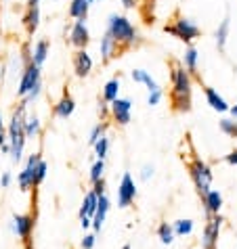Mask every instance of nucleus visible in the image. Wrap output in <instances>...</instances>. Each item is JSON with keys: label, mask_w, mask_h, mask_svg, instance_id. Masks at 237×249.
Listing matches in <instances>:
<instances>
[{"label": "nucleus", "mask_w": 237, "mask_h": 249, "mask_svg": "<svg viewBox=\"0 0 237 249\" xmlns=\"http://www.w3.org/2000/svg\"><path fill=\"white\" fill-rule=\"evenodd\" d=\"M172 107L174 111L191 109V75L180 65H174L172 71Z\"/></svg>", "instance_id": "obj_1"}, {"label": "nucleus", "mask_w": 237, "mask_h": 249, "mask_svg": "<svg viewBox=\"0 0 237 249\" xmlns=\"http://www.w3.org/2000/svg\"><path fill=\"white\" fill-rule=\"evenodd\" d=\"M107 34L116 40L118 46H120V44L128 46V44L135 42V38H137V30L132 27V23L128 21V19L122 17V15H111L109 17Z\"/></svg>", "instance_id": "obj_2"}, {"label": "nucleus", "mask_w": 237, "mask_h": 249, "mask_svg": "<svg viewBox=\"0 0 237 249\" xmlns=\"http://www.w3.org/2000/svg\"><path fill=\"white\" fill-rule=\"evenodd\" d=\"M187 168H189V174L193 178L195 182V189H198V193L201 197L208 195V191H210V182H212V172L210 168L201 161V159L195 157L191 163H187Z\"/></svg>", "instance_id": "obj_3"}, {"label": "nucleus", "mask_w": 237, "mask_h": 249, "mask_svg": "<svg viewBox=\"0 0 237 249\" xmlns=\"http://www.w3.org/2000/svg\"><path fill=\"white\" fill-rule=\"evenodd\" d=\"M13 220H15V232L23 241V247L34 249L32 234H34V226H36V207H32V212L27 213H17Z\"/></svg>", "instance_id": "obj_4"}, {"label": "nucleus", "mask_w": 237, "mask_h": 249, "mask_svg": "<svg viewBox=\"0 0 237 249\" xmlns=\"http://www.w3.org/2000/svg\"><path fill=\"white\" fill-rule=\"evenodd\" d=\"M164 30L168 34H172V36H177L178 40H183V42H191L193 38L199 36V27L193 21H189V19H185V17L177 19L172 25H166Z\"/></svg>", "instance_id": "obj_5"}, {"label": "nucleus", "mask_w": 237, "mask_h": 249, "mask_svg": "<svg viewBox=\"0 0 237 249\" xmlns=\"http://www.w3.org/2000/svg\"><path fill=\"white\" fill-rule=\"evenodd\" d=\"M36 86H42V82H40V67L34 63H27L23 67V75H21V82H19V88H17V96L25 99L27 92L34 90Z\"/></svg>", "instance_id": "obj_6"}, {"label": "nucleus", "mask_w": 237, "mask_h": 249, "mask_svg": "<svg viewBox=\"0 0 237 249\" xmlns=\"http://www.w3.org/2000/svg\"><path fill=\"white\" fill-rule=\"evenodd\" d=\"M135 197H137V186H135L132 176L126 172V174L122 176L120 186H118V205H120V207H128L132 201H135Z\"/></svg>", "instance_id": "obj_7"}, {"label": "nucleus", "mask_w": 237, "mask_h": 249, "mask_svg": "<svg viewBox=\"0 0 237 249\" xmlns=\"http://www.w3.org/2000/svg\"><path fill=\"white\" fill-rule=\"evenodd\" d=\"M220 216H210L206 222V228H204V239H201V245L204 249H216L218 245V231H220Z\"/></svg>", "instance_id": "obj_8"}, {"label": "nucleus", "mask_w": 237, "mask_h": 249, "mask_svg": "<svg viewBox=\"0 0 237 249\" xmlns=\"http://www.w3.org/2000/svg\"><path fill=\"white\" fill-rule=\"evenodd\" d=\"M130 109H132V103L128 99H116L111 103V117H114L120 126H126L130 122Z\"/></svg>", "instance_id": "obj_9"}, {"label": "nucleus", "mask_w": 237, "mask_h": 249, "mask_svg": "<svg viewBox=\"0 0 237 249\" xmlns=\"http://www.w3.org/2000/svg\"><path fill=\"white\" fill-rule=\"evenodd\" d=\"M88 40H90V34H88V27L84 21H76L74 27H72V32H69V42H72L74 46H78L80 51L88 44Z\"/></svg>", "instance_id": "obj_10"}, {"label": "nucleus", "mask_w": 237, "mask_h": 249, "mask_svg": "<svg viewBox=\"0 0 237 249\" xmlns=\"http://www.w3.org/2000/svg\"><path fill=\"white\" fill-rule=\"evenodd\" d=\"M90 69H93V59H90V54L82 48V51L74 54V71H76V75L84 78V75L90 73Z\"/></svg>", "instance_id": "obj_11"}, {"label": "nucleus", "mask_w": 237, "mask_h": 249, "mask_svg": "<svg viewBox=\"0 0 237 249\" xmlns=\"http://www.w3.org/2000/svg\"><path fill=\"white\" fill-rule=\"evenodd\" d=\"M201 201H204V207H206V213H208V218L210 216H216V213L220 212V207H222V197H220V193L218 191H208V195L201 197Z\"/></svg>", "instance_id": "obj_12"}, {"label": "nucleus", "mask_w": 237, "mask_h": 249, "mask_svg": "<svg viewBox=\"0 0 237 249\" xmlns=\"http://www.w3.org/2000/svg\"><path fill=\"white\" fill-rule=\"evenodd\" d=\"M74 109H76V103H74L72 96H69V92L65 90L63 96L59 99V103L53 107V113L57 115V117H69V115L74 113Z\"/></svg>", "instance_id": "obj_13"}, {"label": "nucleus", "mask_w": 237, "mask_h": 249, "mask_svg": "<svg viewBox=\"0 0 237 249\" xmlns=\"http://www.w3.org/2000/svg\"><path fill=\"white\" fill-rule=\"evenodd\" d=\"M107 212H109V199H107L105 195H101V197H99V203H97V212H95V216H93V226H95V231H101V224L105 222Z\"/></svg>", "instance_id": "obj_14"}, {"label": "nucleus", "mask_w": 237, "mask_h": 249, "mask_svg": "<svg viewBox=\"0 0 237 249\" xmlns=\"http://www.w3.org/2000/svg\"><path fill=\"white\" fill-rule=\"evenodd\" d=\"M204 94H206V99H208V105H210L212 109H216V111H229V105H227V101L222 99V96L214 90V88H208L204 86Z\"/></svg>", "instance_id": "obj_15"}, {"label": "nucleus", "mask_w": 237, "mask_h": 249, "mask_svg": "<svg viewBox=\"0 0 237 249\" xmlns=\"http://www.w3.org/2000/svg\"><path fill=\"white\" fill-rule=\"evenodd\" d=\"M97 203H99V197H97L93 191H88L84 197V203L80 207V218H93L97 212Z\"/></svg>", "instance_id": "obj_16"}, {"label": "nucleus", "mask_w": 237, "mask_h": 249, "mask_svg": "<svg viewBox=\"0 0 237 249\" xmlns=\"http://www.w3.org/2000/svg\"><path fill=\"white\" fill-rule=\"evenodd\" d=\"M86 15H88V0H72L69 17H74L76 21H86Z\"/></svg>", "instance_id": "obj_17"}, {"label": "nucleus", "mask_w": 237, "mask_h": 249, "mask_svg": "<svg viewBox=\"0 0 237 249\" xmlns=\"http://www.w3.org/2000/svg\"><path fill=\"white\" fill-rule=\"evenodd\" d=\"M118 51H120V46H118V42L109 36V34H105V36L101 38V54H103V59L109 61L111 57H116Z\"/></svg>", "instance_id": "obj_18"}, {"label": "nucleus", "mask_w": 237, "mask_h": 249, "mask_svg": "<svg viewBox=\"0 0 237 249\" xmlns=\"http://www.w3.org/2000/svg\"><path fill=\"white\" fill-rule=\"evenodd\" d=\"M48 40H40V42H36V46H34V51H32V63L34 65H38V67H42V63L46 61V54H48Z\"/></svg>", "instance_id": "obj_19"}, {"label": "nucleus", "mask_w": 237, "mask_h": 249, "mask_svg": "<svg viewBox=\"0 0 237 249\" xmlns=\"http://www.w3.org/2000/svg\"><path fill=\"white\" fill-rule=\"evenodd\" d=\"M38 21H40V11H38V6H30L27 9V13L23 15V23H25V30L34 34L36 32V27H38Z\"/></svg>", "instance_id": "obj_20"}, {"label": "nucleus", "mask_w": 237, "mask_h": 249, "mask_svg": "<svg viewBox=\"0 0 237 249\" xmlns=\"http://www.w3.org/2000/svg\"><path fill=\"white\" fill-rule=\"evenodd\" d=\"M132 80H135V82H143V84L149 88V92H153V90H159L158 82L153 80L147 71H143V69H135V71H132Z\"/></svg>", "instance_id": "obj_21"}, {"label": "nucleus", "mask_w": 237, "mask_h": 249, "mask_svg": "<svg viewBox=\"0 0 237 249\" xmlns=\"http://www.w3.org/2000/svg\"><path fill=\"white\" fill-rule=\"evenodd\" d=\"M183 63H185V67H187V71H189V75L198 73V51H195L193 46H189V48L185 51Z\"/></svg>", "instance_id": "obj_22"}, {"label": "nucleus", "mask_w": 237, "mask_h": 249, "mask_svg": "<svg viewBox=\"0 0 237 249\" xmlns=\"http://www.w3.org/2000/svg\"><path fill=\"white\" fill-rule=\"evenodd\" d=\"M118 90H120V80L114 78V80H109L105 88H103V99H105L107 103H114L118 99Z\"/></svg>", "instance_id": "obj_23"}, {"label": "nucleus", "mask_w": 237, "mask_h": 249, "mask_svg": "<svg viewBox=\"0 0 237 249\" xmlns=\"http://www.w3.org/2000/svg\"><path fill=\"white\" fill-rule=\"evenodd\" d=\"M23 134H25V138H34V136L40 134V120L38 117H30V120H25Z\"/></svg>", "instance_id": "obj_24"}, {"label": "nucleus", "mask_w": 237, "mask_h": 249, "mask_svg": "<svg viewBox=\"0 0 237 249\" xmlns=\"http://www.w3.org/2000/svg\"><path fill=\"white\" fill-rule=\"evenodd\" d=\"M227 36H229V17H225V21L218 25V30H216V44L222 51L225 48V42H227Z\"/></svg>", "instance_id": "obj_25"}, {"label": "nucleus", "mask_w": 237, "mask_h": 249, "mask_svg": "<svg viewBox=\"0 0 237 249\" xmlns=\"http://www.w3.org/2000/svg\"><path fill=\"white\" fill-rule=\"evenodd\" d=\"M158 234H159V239H162V243H166V245H170V243H172L174 231H172V226H170L168 222L159 224V228H158Z\"/></svg>", "instance_id": "obj_26"}, {"label": "nucleus", "mask_w": 237, "mask_h": 249, "mask_svg": "<svg viewBox=\"0 0 237 249\" xmlns=\"http://www.w3.org/2000/svg\"><path fill=\"white\" fill-rule=\"evenodd\" d=\"M17 180H19V189H21V191H30L32 189V170L25 168L23 172H19Z\"/></svg>", "instance_id": "obj_27"}, {"label": "nucleus", "mask_w": 237, "mask_h": 249, "mask_svg": "<svg viewBox=\"0 0 237 249\" xmlns=\"http://www.w3.org/2000/svg\"><path fill=\"white\" fill-rule=\"evenodd\" d=\"M95 149H97V157L99 159H105V155H107V149H109V138L103 134L99 141L95 142Z\"/></svg>", "instance_id": "obj_28"}, {"label": "nucleus", "mask_w": 237, "mask_h": 249, "mask_svg": "<svg viewBox=\"0 0 237 249\" xmlns=\"http://www.w3.org/2000/svg\"><path fill=\"white\" fill-rule=\"evenodd\" d=\"M103 170H105V163H103V159H99L95 165H93V170H90V182H99L101 178H103Z\"/></svg>", "instance_id": "obj_29"}, {"label": "nucleus", "mask_w": 237, "mask_h": 249, "mask_svg": "<svg viewBox=\"0 0 237 249\" xmlns=\"http://www.w3.org/2000/svg\"><path fill=\"white\" fill-rule=\"evenodd\" d=\"M220 130L225 134H229V136H237V122H233V120H220Z\"/></svg>", "instance_id": "obj_30"}, {"label": "nucleus", "mask_w": 237, "mask_h": 249, "mask_svg": "<svg viewBox=\"0 0 237 249\" xmlns=\"http://www.w3.org/2000/svg\"><path fill=\"white\" fill-rule=\"evenodd\" d=\"M193 231V222L191 220H178L177 224H174V232L177 234H189Z\"/></svg>", "instance_id": "obj_31"}, {"label": "nucleus", "mask_w": 237, "mask_h": 249, "mask_svg": "<svg viewBox=\"0 0 237 249\" xmlns=\"http://www.w3.org/2000/svg\"><path fill=\"white\" fill-rule=\"evenodd\" d=\"M103 132H105V126H103V124H99V126H95V128H93V132H90L88 142H90V144H95V142L103 136Z\"/></svg>", "instance_id": "obj_32"}, {"label": "nucleus", "mask_w": 237, "mask_h": 249, "mask_svg": "<svg viewBox=\"0 0 237 249\" xmlns=\"http://www.w3.org/2000/svg\"><path fill=\"white\" fill-rule=\"evenodd\" d=\"M159 101H162V88H159V90H153V92H149V99H147L149 105H158Z\"/></svg>", "instance_id": "obj_33"}, {"label": "nucleus", "mask_w": 237, "mask_h": 249, "mask_svg": "<svg viewBox=\"0 0 237 249\" xmlns=\"http://www.w3.org/2000/svg\"><path fill=\"white\" fill-rule=\"evenodd\" d=\"M93 186H95V189H93V193H95V195H97V197L105 195V180H103V178H101V180H99V182H95Z\"/></svg>", "instance_id": "obj_34"}, {"label": "nucleus", "mask_w": 237, "mask_h": 249, "mask_svg": "<svg viewBox=\"0 0 237 249\" xmlns=\"http://www.w3.org/2000/svg\"><path fill=\"white\" fill-rule=\"evenodd\" d=\"M95 247V234H88V237L82 239V249H93Z\"/></svg>", "instance_id": "obj_35"}, {"label": "nucleus", "mask_w": 237, "mask_h": 249, "mask_svg": "<svg viewBox=\"0 0 237 249\" xmlns=\"http://www.w3.org/2000/svg\"><path fill=\"white\" fill-rule=\"evenodd\" d=\"M11 180H13V178H11V174H9V172H4V174H2V178H0V186H2V189H6V186L11 184Z\"/></svg>", "instance_id": "obj_36"}, {"label": "nucleus", "mask_w": 237, "mask_h": 249, "mask_svg": "<svg viewBox=\"0 0 237 249\" xmlns=\"http://www.w3.org/2000/svg\"><path fill=\"white\" fill-rule=\"evenodd\" d=\"M225 161H227V163H231V165H237V149L231 151V153L225 157Z\"/></svg>", "instance_id": "obj_37"}, {"label": "nucleus", "mask_w": 237, "mask_h": 249, "mask_svg": "<svg viewBox=\"0 0 237 249\" xmlns=\"http://www.w3.org/2000/svg\"><path fill=\"white\" fill-rule=\"evenodd\" d=\"M6 142V136H4V126H2V113H0V144Z\"/></svg>", "instance_id": "obj_38"}, {"label": "nucleus", "mask_w": 237, "mask_h": 249, "mask_svg": "<svg viewBox=\"0 0 237 249\" xmlns=\"http://www.w3.org/2000/svg\"><path fill=\"white\" fill-rule=\"evenodd\" d=\"M4 71H6V67H4V59L0 57V84H2V78H4Z\"/></svg>", "instance_id": "obj_39"}, {"label": "nucleus", "mask_w": 237, "mask_h": 249, "mask_svg": "<svg viewBox=\"0 0 237 249\" xmlns=\"http://www.w3.org/2000/svg\"><path fill=\"white\" fill-rule=\"evenodd\" d=\"M120 2H122L124 6H126V9H132V6L137 4V0H120Z\"/></svg>", "instance_id": "obj_40"}, {"label": "nucleus", "mask_w": 237, "mask_h": 249, "mask_svg": "<svg viewBox=\"0 0 237 249\" xmlns=\"http://www.w3.org/2000/svg\"><path fill=\"white\" fill-rule=\"evenodd\" d=\"M151 172H153V168H149V165H145V168H143V178H149V174H151Z\"/></svg>", "instance_id": "obj_41"}, {"label": "nucleus", "mask_w": 237, "mask_h": 249, "mask_svg": "<svg viewBox=\"0 0 237 249\" xmlns=\"http://www.w3.org/2000/svg\"><path fill=\"white\" fill-rule=\"evenodd\" d=\"M80 220H82V226H84V228L90 226V218H80Z\"/></svg>", "instance_id": "obj_42"}, {"label": "nucleus", "mask_w": 237, "mask_h": 249, "mask_svg": "<svg viewBox=\"0 0 237 249\" xmlns=\"http://www.w3.org/2000/svg\"><path fill=\"white\" fill-rule=\"evenodd\" d=\"M38 2L40 0H27V9H30V6H38Z\"/></svg>", "instance_id": "obj_43"}, {"label": "nucleus", "mask_w": 237, "mask_h": 249, "mask_svg": "<svg viewBox=\"0 0 237 249\" xmlns=\"http://www.w3.org/2000/svg\"><path fill=\"white\" fill-rule=\"evenodd\" d=\"M229 111H231L233 117H237V105H235V107H229Z\"/></svg>", "instance_id": "obj_44"}, {"label": "nucleus", "mask_w": 237, "mask_h": 249, "mask_svg": "<svg viewBox=\"0 0 237 249\" xmlns=\"http://www.w3.org/2000/svg\"><path fill=\"white\" fill-rule=\"evenodd\" d=\"M122 249H130V245H124V247H122Z\"/></svg>", "instance_id": "obj_45"}, {"label": "nucleus", "mask_w": 237, "mask_h": 249, "mask_svg": "<svg viewBox=\"0 0 237 249\" xmlns=\"http://www.w3.org/2000/svg\"><path fill=\"white\" fill-rule=\"evenodd\" d=\"M90 2H95V0H88V4H90Z\"/></svg>", "instance_id": "obj_46"}]
</instances>
